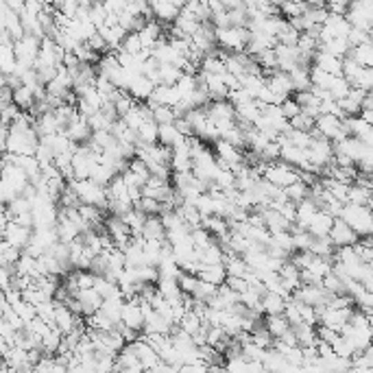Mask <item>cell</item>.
I'll list each match as a JSON object with an SVG mask.
<instances>
[{"mask_svg":"<svg viewBox=\"0 0 373 373\" xmlns=\"http://www.w3.org/2000/svg\"><path fill=\"white\" fill-rule=\"evenodd\" d=\"M338 218H343L358 236H369L371 233V210L369 205H354V203H343Z\"/></svg>","mask_w":373,"mask_h":373,"instance_id":"1","label":"cell"},{"mask_svg":"<svg viewBox=\"0 0 373 373\" xmlns=\"http://www.w3.org/2000/svg\"><path fill=\"white\" fill-rule=\"evenodd\" d=\"M327 238L332 240V245H334V247H347V245H354L361 236H358V233L347 223H345L343 218L336 216L334 223H332V227H329V231H327Z\"/></svg>","mask_w":373,"mask_h":373,"instance_id":"2","label":"cell"},{"mask_svg":"<svg viewBox=\"0 0 373 373\" xmlns=\"http://www.w3.org/2000/svg\"><path fill=\"white\" fill-rule=\"evenodd\" d=\"M120 321L124 325H129L137 332H142V325H144V312H142V306L137 299H127L122 303V310H120Z\"/></svg>","mask_w":373,"mask_h":373,"instance_id":"3","label":"cell"},{"mask_svg":"<svg viewBox=\"0 0 373 373\" xmlns=\"http://www.w3.org/2000/svg\"><path fill=\"white\" fill-rule=\"evenodd\" d=\"M81 303V316H90L94 314L96 310L101 308V303H103V297L96 293L94 288H81L79 293L75 295Z\"/></svg>","mask_w":373,"mask_h":373,"instance_id":"4","label":"cell"},{"mask_svg":"<svg viewBox=\"0 0 373 373\" xmlns=\"http://www.w3.org/2000/svg\"><path fill=\"white\" fill-rule=\"evenodd\" d=\"M332 223H334V216H329V214L323 212V210H316V212L310 216V220H308L306 231L310 233V236H327Z\"/></svg>","mask_w":373,"mask_h":373,"instance_id":"5","label":"cell"},{"mask_svg":"<svg viewBox=\"0 0 373 373\" xmlns=\"http://www.w3.org/2000/svg\"><path fill=\"white\" fill-rule=\"evenodd\" d=\"M197 278L203 280V282H210L214 286H220V284H225V280H227V271H225L223 265H199Z\"/></svg>","mask_w":373,"mask_h":373,"instance_id":"6","label":"cell"},{"mask_svg":"<svg viewBox=\"0 0 373 373\" xmlns=\"http://www.w3.org/2000/svg\"><path fill=\"white\" fill-rule=\"evenodd\" d=\"M175 112H173V107L169 105H155V107H151V120H153L155 124H171L175 120Z\"/></svg>","mask_w":373,"mask_h":373,"instance_id":"7","label":"cell"},{"mask_svg":"<svg viewBox=\"0 0 373 373\" xmlns=\"http://www.w3.org/2000/svg\"><path fill=\"white\" fill-rule=\"evenodd\" d=\"M316 68H321V70H325L329 75H341L343 61H338V57L327 52V55H319V57H316Z\"/></svg>","mask_w":373,"mask_h":373,"instance_id":"8","label":"cell"},{"mask_svg":"<svg viewBox=\"0 0 373 373\" xmlns=\"http://www.w3.org/2000/svg\"><path fill=\"white\" fill-rule=\"evenodd\" d=\"M288 124L293 129H299V131H310L314 127V118L308 116V114H303V112H299L293 118H288Z\"/></svg>","mask_w":373,"mask_h":373,"instance_id":"9","label":"cell"}]
</instances>
